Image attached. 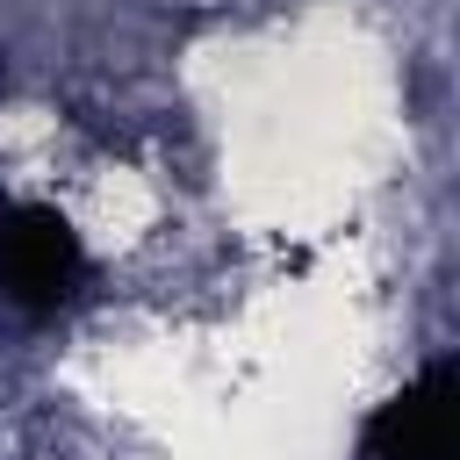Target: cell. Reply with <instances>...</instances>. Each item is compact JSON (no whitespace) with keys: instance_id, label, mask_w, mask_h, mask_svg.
Wrapping results in <instances>:
<instances>
[{"instance_id":"7a4b0ae2","label":"cell","mask_w":460,"mask_h":460,"mask_svg":"<svg viewBox=\"0 0 460 460\" xmlns=\"http://www.w3.org/2000/svg\"><path fill=\"white\" fill-rule=\"evenodd\" d=\"M359 460H453V374L431 367L417 388H402L367 424Z\"/></svg>"},{"instance_id":"6da1fadb","label":"cell","mask_w":460,"mask_h":460,"mask_svg":"<svg viewBox=\"0 0 460 460\" xmlns=\"http://www.w3.org/2000/svg\"><path fill=\"white\" fill-rule=\"evenodd\" d=\"M86 273V252L79 237L65 230L58 208H0V295L22 302V309H58Z\"/></svg>"}]
</instances>
